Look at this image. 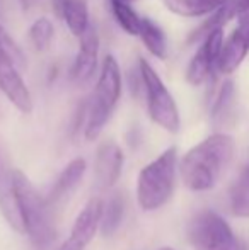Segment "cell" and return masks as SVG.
Here are the masks:
<instances>
[{
	"label": "cell",
	"instance_id": "obj_10",
	"mask_svg": "<svg viewBox=\"0 0 249 250\" xmlns=\"http://www.w3.org/2000/svg\"><path fill=\"white\" fill-rule=\"evenodd\" d=\"M0 90L21 112L29 114L33 111V97L24 80L21 79L17 66L0 53Z\"/></svg>",
	"mask_w": 249,
	"mask_h": 250
},
{
	"label": "cell",
	"instance_id": "obj_18",
	"mask_svg": "<svg viewBox=\"0 0 249 250\" xmlns=\"http://www.w3.org/2000/svg\"><path fill=\"white\" fill-rule=\"evenodd\" d=\"M138 36L145 48L152 53L156 58L164 60L167 56V38L164 29L156 22V21L149 19V17H142V24H140Z\"/></svg>",
	"mask_w": 249,
	"mask_h": 250
},
{
	"label": "cell",
	"instance_id": "obj_25",
	"mask_svg": "<svg viewBox=\"0 0 249 250\" xmlns=\"http://www.w3.org/2000/svg\"><path fill=\"white\" fill-rule=\"evenodd\" d=\"M237 19L239 21L249 19V0H243V3H241V12Z\"/></svg>",
	"mask_w": 249,
	"mask_h": 250
},
{
	"label": "cell",
	"instance_id": "obj_11",
	"mask_svg": "<svg viewBox=\"0 0 249 250\" xmlns=\"http://www.w3.org/2000/svg\"><path fill=\"white\" fill-rule=\"evenodd\" d=\"M249 53V19L239 21V26L232 33L227 43H224L222 53H220L217 70L220 73L230 75L239 68L244 58Z\"/></svg>",
	"mask_w": 249,
	"mask_h": 250
},
{
	"label": "cell",
	"instance_id": "obj_4",
	"mask_svg": "<svg viewBox=\"0 0 249 250\" xmlns=\"http://www.w3.org/2000/svg\"><path fill=\"white\" fill-rule=\"evenodd\" d=\"M176 165L178 150L171 146L140 170L136 198L142 209L156 211L171 199L176 184Z\"/></svg>",
	"mask_w": 249,
	"mask_h": 250
},
{
	"label": "cell",
	"instance_id": "obj_8",
	"mask_svg": "<svg viewBox=\"0 0 249 250\" xmlns=\"http://www.w3.org/2000/svg\"><path fill=\"white\" fill-rule=\"evenodd\" d=\"M103 206L104 203L101 199H91L73 221L68 240L63 242V245L58 250H86L87 245L92 242L94 235H96L97 228L101 225Z\"/></svg>",
	"mask_w": 249,
	"mask_h": 250
},
{
	"label": "cell",
	"instance_id": "obj_5",
	"mask_svg": "<svg viewBox=\"0 0 249 250\" xmlns=\"http://www.w3.org/2000/svg\"><path fill=\"white\" fill-rule=\"evenodd\" d=\"M138 72L142 77V85L147 97V109L156 125L169 133H178L181 125L180 111L174 97L171 96L166 83L160 80L156 70L145 58H138Z\"/></svg>",
	"mask_w": 249,
	"mask_h": 250
},
{
	"label": "cell",
	"instance_id": "obj_22",
	"mask_svg": "<svg viewBox=\"0 0 249 250\" xmlns=\"http://www.w3.org/2000/svg\"><path fill=\"white\" fill-rule=\"evenodd\" d=\"M29 38L38 51H46L51 44V40H53V22L48 17H40L31 26Z\"/></svg>",
	"mask_w": 249,
	"mask_h": 250
},
{
	"label": "cell",
	"instance_id": "obj_20",
	"mask_svg": "<svg viewBox=\"0 0 249 250\" xmlns=\"http://www.w3.org/2000/svg\"><path fill=\"white\" fill-rule=\"evenodd\" d=\"M125 216V199L120 194H113L108 203L103 206V216H101L99 230L104 237H111L120 228Z\"/></svg>",
	"mask_w": 249,
	"mask_h": 250
},
{
	"label": "cell",
	"instance_id": "obj_15",
	"mask_svg": "<svg viewBox=\"0 0 249 250\" xmlns=\"http://www.w3.org/2000/svg\"><path fill=\"white\" fill-rule=\"evenodd\" d=\"M12 172L9 170L0 160V211L7 223L16 231L23 233V220H21L19 204L16 198V189H14V177Z\"/></svg>",
	"mask_w": 249,
	"mask_h": 250
},
{
	"label": "cell",
	"instance_id": "obj_27",
	"mask_svg": "<svg viewBox=\"0 0 249 250\" xmlns=\"http://www.w3.org/2000/svg\"><path fill=\"white\" fill-rule=\"evenodd\" d=\"M160 250H173L171 247H164V249H160Z\"/></svg>",
	"mask_w": 249,
	"mask_h": 250
},
{
	"label": "cell",
	"instance_id": "obj_6",
	"mask_svg": "<svg viewBox=\"0 0 249 250\" xmlns=\"http://www.w3.org/2000/svg\"><path fill=\"white\" fill-rule=\"evenodd\" d=\"M188 238L195 250H249L248 244L232 231L215 211H202L191 220Z\"/></svg>",
	"mask_w": 249,
	"mask_h": 250
},
{
	"label": "cell",
	"instance_id": "obj_28",
	"mask_svg": "<svg viewBox=\"0 0 249 250\" xmlns=\"http://www.w3.org/2000/svg\"><path fill=\"white\" fill-rule=\"evenodd\" d=\"M121 2H126V3H130V2H132V0H121Z\"/></svg>",
	"mask_w": 249,
	"mask_h": 250
},
{
	"label": "cell",
	"instance_id": "obj_3",
	"mask_svg": "<svg viewBox=\"0 0 249 250\" xmlns=\"http://www.w3.org/2000/svg\"><path fill=\"white\" fill-rule=\"evenodd\" d=\"M121 96V72L120 65L114 56L108 55L101 66L99 79L96 83L94 94L84 102L82 119H84V135L89 142L96 140L111 118L118 99Z\"/></svg>",
	"mask_w": 249,
	"mask_h": 250
},
{
	"label": "cell",
	"instance_id": "obj_24",
	"mask_svg": "<svg viewBox=\"0 0 249 250\" xmlns=\"http://www.w3.org/2000/svg\"><path fill=\"white\" fill-rule=\"evenodd\" d=\"M0 53H2L3 56H7L16 66L26 65V60H24V55H23V51H21V48L17 46L16 41L10 38V34L7 33L2 24H0Z\"/></svg>",
	"mask_w": 249,
	"mask_h": 250
},
{
	"label": "cell",
	"instance_id": "obj_7",
	"mask_svg": "<svg viewBox=\"0 0 249 250\" xmlns=\"http://www.w3.org/2000/svg\"><path fill=\"white\" fill-rule=\"evenodd\" d=\"M224 48V29H217L202 41V46L189 62L186 80L191 85L203 83L219 65L220 53Z\"/></svg>",
	"mask_w": 249,
	"mask_h": 250
},
{
	"label": "cell",
	"instance_id": "obj_1",
	"mask_svg": "<svg viewBox=\"0 0 249 250\" xmlns=\"http://www.w3.org/2000/svg\"><path fill=\"white\" fill-rule=\"evenodd\" d=\"M234 155V140L226 133L205 138L183 157L181 177L191 191H208L219 182Z\"/></svg>",
	"mask_w": 249,
	"mask_h": 250
},
{
	"label": "cell",
	"instance_id": "obj_26",
	"mask_svg": "<svg viewBox=\"0 0 249 250\" xmlns=\"http://www.w3.org/2000/svg\"><path fill=\"white\" fill-rule=\"evenodd\" d=\"M19 2H21V7H23V10H31L38 2H40V0H19Z\"/></svg>",
	"mask_w": 249,
	"mask_h": 250
},
{
	"label": "cell",
	"instance_id": "obj_9",
	"mask_svg": "<svg viewBox=\"0 0 249 250\" xmlns=\"http://www.w3.org/2000/svg\"><path fill=\"white\" fill-rule=\"evenodd\" d=\"M125 155L118 143L104 142L97 148L96 162H94V184L97 191H108L111 189L121 175Z\"/></svg>",
	"mask_w": 249,
	"mask_h": 250
},
{
	"label": "cell",
	"instance_id": "obj_23",
	"mask_svg": "<svg viewBox=\"0 0 249 250\" xmlns=\"http://www.w3.org/2000/svg\"><path fill=\"white\" fill-rule=\"evenodd\" d=\"M234 82L232 80H227L224 82L222 89H220L219 96L215 99V104H213L212 109V116H213V121H222L224 118L227 116V112L230 111L234 104Z\"/></svg>",
	"mask_w": 249,
	"mask_h": 250
},
{
	"label": "cell",
	"instance_id": "obj_14",
	"mask_svg": "<svg viewBox=\"0 0 249 250\" xmlns=\"http://www.w3.org/2000/svg\"><path fill=\"white\" fill-rule=\"evenodd\" d=\"M51 7L73 36L80 38L89 29L91 22L86 0H51Z\"/></svg>",
	"mask_w": 249,
	"mask_h": 250
},
{
	"label": "cell",
	"instance_id": "obj_12",
	"mask_svg": "<svg viewBox=\"0 0 249 250\" xmlns=\"http://www.w3.org/2000/svg\"><path fill=\"white\" fill-rule=\"evenodd\" d=\"M80 48L72 66V77L75 82H87L92 79L97 66V53H99V36L96 27L91 24L89 29L79 38Z\"/></svg>",
	"mask_w": 249,
	"mask_h": 250
},
{
	"label": "cell",
	"instance_id": "obj_21",
	"mask_svg": "<svg viewBox=\"0 0 249 250\" xmlns=\"http://www.w3.org/2000/svg\"><path fill=\"white\" fill-rule=\"evenodd\" d=\"M111 9H113V16L118 21L121 27L132 36H138L140 24H142V17L130 7V3L121 2V0H111Z\"/></svg>",
	"mask_w": 249,
	"mask_h": 250
},
{
	"label": "cell",
	"instance_id": "obj_2",
	"mask_svg": "<svg viewBox=\"0 0 249 250\" xmlns=\"http://www.w3.org/2000/svg\"><path fill=\"white\" fill-rule=\"evenodd\" d=\"M12 177L23 220V233L29 237L31 244L38 250H45L57 237L53 208L50 206L46 198L40 196L36 188L21 170H14Z\"/></svg>",
	"mask_w": 249,
	"mask_h": 250
},
{
	"label": "cell",
	"instance_id": "obj_17",
	"mask_svg": "<svg viewBox=\"0 0 249 250\" xmlns=\"http://www.w3.org/2000/svg\"><path fill=\"white\" fill-rule=\"evenodd\" d=\"M227 2L229 0H164L171 12L183 17H200L205 14H213Z\"/></svg>",
	"mask_w": 249,
	"mask_h": 250
},
{
	"label": "cell",
	"instance_id": "obj_19",
	"mask_svg": "<svg viewBox=\"0 0 249 250\" xmlns=\"http://www.w3.org/2000/svg\"><path fill=\"white\" fill-rule=\"evenodd\" d=\"M229 204L234 216L249 218V165L241 172L230 188Z\"/></svg>",
	"mask_w": 249,
	"mask_h": 250
},
{
	"label": "cell",
	"instance_id": "obj_13",
	"mask_svg": "<svg viewBox=\"0 0 249 250\" xmlns=\"http://www.w3.org/2000/svg\"><path fill=\"white\" fill-rule=\"evenodd\" d=\"M87 164L84 158H73L68 165L60 172V175L57 177L55 184L51 186L50 192L46 196V201L50 203V206L57 208L79 188L80 181L84 179V174H86Z\"/></svg>",
	"mask_w": 249,
	"mask_h": 250
},
{
	"label": "cell",
	"instance_id": "obj_16",
	"mask_svg": "<svg viewBox=\"0 0 249 250\" xmlns=\"http://www.w3.org/2000/svg\"><path fill=\"white\" fill-rule=\"evenodd\" d=\"M241 3H243V0H229L226 5L220 7L217 12H213L212 17H210L208 21H205V22L191 34L189 41H191V43L193 41H203L208 34H212L213 31L224 29V26H226L229 21H232L234 17H239Z\"/></svg>",
	"mask_w": 249,
	"mask_h": 250
}]
</instances>
